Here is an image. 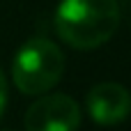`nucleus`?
Listing matches in <instances>:
<instances>
[{"mask_svg": "<svg viewBox=\"0 0 131 131\" xmlns=\"http://www.w3.org/2000/svg\"><path fill=\"white\" fill-rule=\"evenodd\" d=\"M120 21L117 0H60L53 16L60 39L76 51H94L111 41Z\"/></svg>", "mask_w": 131, "mask_h": 131, "instance_id": "1", "label": "nucleus"}, {"mask_svg": "<svg viewBox=\"0 0 131 131\" xmlns=\"http://www.w3.org/2000/svg\"><path fill=\"white\" fill-rule=\"evenodd\" d=\"M64 74V53L62 48L46 39L32 37L28 39L12 62V81L23 94H44L58 85Z\"/></svg>", "mask_w": 131, "mask_h": 131, "instance_id": "2", "label": "nucleus"}, {"mask_svg": "<svg viewBox=\"0 0 131 131\" xmlns=\"http://www.w3.org/2000/svg\"><path fill=\"white\" fill-rule=\"evenodd\" d=\"M23 124H25V131H78L81 106L69 94L44 92L25 111Z\"/></svg>", "mask_w": 131, "mask_h": 131, "instance_id": "3", "label": "nucleus"}, {"mask_svg": "<svg viewBox=\"0 0 131 131\" xmlns=\"http://www.w3.org/2000/svg\"><path fill=\"white\" fill-rule=\"evenodd\" d=\"M85 106L90 117L101 127L122 124L131 115V92L115 81H104L90 88L85 97Z\"/></svg>", "mask_w": 131, "mask_h": 131, "instance_id": "4", "label": "nucleus"}, {"mask_svg": "<svg viewBox=\"0 0 131 131\" xmlns=\"http://www.w3.org/2000/svg\"><path fill=\"white\" fill-rule=\"evenodd\" d=\"M5 106H7V78H5V74L0 69V117L5 113Z\"/></svg>", "mask_w": 131, "mask_h": 131, "instance_id": "5", "label": "nucleus"}, {"mask_svg": "<svg viewBox=\"0 0 131 131\" xmlns=\"http://www.w3.org/2000/svg\"><path fill=\"white\" fill-rule=\"evenodd\" d=\"M117 5H120V14H122V18L129 23V28H131V0H117Z\"/></svg>", "mask_w": 131, "mask_h": 131, "instance_id": "6", "label": "nucleus"}]
</instances>
